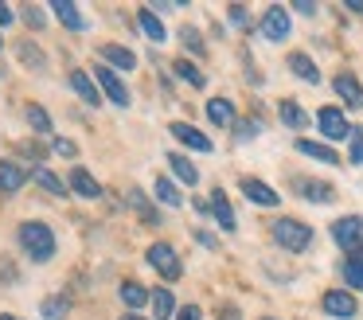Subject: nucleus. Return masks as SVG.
<instances>
[{
  "mask_svg": "<svg viewBox=\"0 0 363 320\" xmlns=\"http://www.w3.org/2000/svg\"><path fill=\"white\" fill-rule=\"evenodd\" d=\"M16 242L35 265L55 258V231H51L48 223H40V219H24V223L16 226Z\"/></svg>",
  "mask_w": 363,
  "mask_h": 320,
  "instance_id": "f257e3e1",
  "label": "nucleus"
},
{
  "mask_svg": "<svg viewBox=\"0 0 363 320\" xmlns=\"http://www.w3.org/2000/svg\"><path fill=\"white\" fill-rule=\"evenodd\" d=\"M269 234H274V242L281 250H289V254H305L316 238L313 226L301 223V219H274V223H269Z\"/></svg>",
  "mask_w": 363,
  "mask_h": 320,
  "instance_id": "f03ea898",
  "label": "nucleus"
},
{
  "mask_svg": "<svg viewBox=\"0 0 363 320\" xmlns=\"http://www.w3.org/2000/svg\"><path fill=\"white\" fill-rule=\"evenodd\" d=\"M258 31L269 39V43H281V39H289V31H293L289 8H285V4H269L266 12H262V20H258Z\"/></svg>",
  "mask_w": 363,
  "mask_h": 320,
  "instance_id": "7ed1b4c3",
  "label": "nucleus"
},
{
  "mask_svg": "<svg viewBox=\"0 0 363 320\" xmlns=\"http://www.w3.org/2000/svg\"><path fill=\"white\" fill-rule=\"evenodd\" d=\"M145 262H149L164 281H180V273H184L180 258H176V250L168 246V242H152V246L145 250Z\"/></svg>",
  "mask_w": 363,
  "mask_h": 320,
  "instance_id": "20e7f679",
  "label": "nucleus"
},
{
  "mask_svg": "<svg viewBox=\"0 0 363 320\" xmlns=\"http://www.w3.org/2000/svg\"><path fill=\"white\" fill-rule=\"evenodd\" d=\"M332 242H336L340 250H347V254L363 250V215L336 219V223H332Z\"/></svg>",
  "mask_w": 363,
  "mask_h": 320,
  "instance_id": "39448f33",
  "label": "nucleus"
},
{
  "mask_svg": "<svg viewBox=\"0 0 363 320\" xmlns=\"http://www.w3.org/2000/svg\"><path fill=\"white\" fill-rule=\"evenodd\" d=\"M316 129H320L328 140L352 137V121H347V114L340 106H320V109H316Z\"/></svg>",
  "mask_w": 363,
  "mask_h": 320,
  "instance_id": "423d86ee",
  "label": "nucleus"
},
{
  "mask_svg": "<svg viewBox=\"0 0 363 320\" xmlns=\"http://www.w3.org/2000/svg\"><path fill=\"white\" fill-rule=\"evenodd\" d=\"M320 309L328 312V316H336V320H352L355 312H359V301H355L347 289H328V293L320 297Z\"/></svg>",
  "mask_w": 363,
  "mask_h": 320,
  "instance_id": "0eeeda50",
  "label": "nucleus"
},
{
  "mask_svg": "<svg viewBox=\"0 0 363 320\" xmlns=\"http://www.w3.org/2000/svg\"><path fill=\"white\" fill-rule=\"evenodd\" d=\"M332 90H336L340 101H344V109H363V82L352 75V70H340V75L332 78Z\"/></svg>",
  "mask_w": 363,
  "mask_h": 320,
  "instance_id": "6e6552de",
  "label": "nucleus"
},
{
  "mask_svg": "<svg viewBox=\"0 0 363 320\" xmlns=\"http://www.w3.org/2000/svg\"><path fill=\"white\" fill-rule=\"evenodd\" d=\"M238 187H242V195L250 203H258V207H277V203H281V195H277L266 180H258V176H242V180H238Z\"/></svg>",
  "mask_w": 363,
  "mask_h": 320,
  "instance_id": "1a4fd4ad",
  "label": "nucleus"
},
{
  "mask_svg": "<svg viewBox=\"0 0 363 320\" xmlns=\"http://www.w3.org/2000/svg\"><path fill=\"white\" fill-rule=\"evenodd\" d=\"M94 82H98V86H102V90H106V98H110L113 106H121V109L129 106V90H125V86H121V78L113 75V70L106 67V62H98V67H94Z\"/></svg>",
  "mask_w": 363,
  "mask_h": 320,
  "instance_id": "9d476101",
  "label": "nucleus"
},
{
  "mask_svg": "<svg viewBox=\"0 0 363 320\" xmlns=\"http://www.w3.org/2000/svg\"><path fill=\"white\" fill-rule=\"evenodd\" d=\"M168 133H172V137L180 140V145L196 148V153H215L211 137H207L203 129H196V125H188V121H172V125H168Z\"/></svg>",
  "mask_w": 363,
  "mask_h": 320,
  "instance_id": "9b49d317",
  "label": "nucleus"
},
{
  "mask_svg": "<svg viewBox=\"0 0 363 320\" xmlns=\"http://www.w3.org/2000/svg\"><path fill=\"white\" fill-rule=\"evenodd\" d=\"M293 192L308 203H332L336 199V192H332L324 180H313V176H293Z\"/></svg>",
  "mask_w": 363,
  "mask_h": 320,
  "instance_id": "f8f14e48",
  "label": "nucleus"
},
{
  "mask_svg": "<svg viewBox=\"0 0 363 320\" xmlns=\"http://www.w3.org/2000/svg\"><path fill=\"white\" fill-rule=\"evenodd\" d=\"M24 184H28V172L16 160H4L0 156V195H16Z\"/></svg>",
  "mask_w": 363,
  "mask_h": 320,
  "instance_id": "ddd939ff",
  "label": "nucleus"
},
{
  "mask_svg": "<svg viewBox=\"0 0 363 320\" xmlns=\"http://www.w3.org/2000/svg\"><path fill=\"white\" fill-rule=\"evenodd\" d=\"M293 148H297L301 156H308V160H320V164H340V153H336V148H328L324 140L297 137V140H293Z\"/></svg>",
  "mask_w": 363,
  "mask_h": 320,
  "instance_id": "4468645a",
  "label": "nucleus"
},
{
  "mask_svg": "<svg viewBox=\"0 0 363 320\" xmlns=\"http://www.w3.org/2000/svg\"><path fill=\"white\" fill-rule=\"evenodd\" d=\"M207 203H211V219H215V223H219L227 234H235V226H238V223H235V211H230L227 192H223V187H215L211 199H207Z\"/></svg>",
  "mask_w": 363,
  "mask_h": 320,
  "instance_id": "2eb2a0df",
  "label": "nucleus"
},
{
  "mask_svg": "<svg viewBox=\"0 0 363 320\" xmlns=\"http://www.w3.org/2000/svg\"><path fill=\"white\" fill-rule=\"evenodd\" d=\"M285 62H289V70L301 78V82H308V86H320V67H316V62L308 59L305 51H289V59H285Z\"/></svg>",
  "mask_w": 363,
  "mask_h": 320,
  "instance_id": "dca6fc26",
  "label": "nucleus"
},
{
  "mask_svg": "<svg viewBox=\"0 0 363 320\" xmlns=\"http://www.w3.org/2000/svg\"><path fill=\"white\" fill-rule=\"evenodd\" d=\"M106 59V67L110 70H133L137 67V55L129 51V47H121V43H102V51H98Z\"/></svg>",
  "mask_w": 363,
  "mask_h": 320,
  "instance_id": "f3484780",
  "label": "nucleus"
},
{
  "mask_svg": "<svg viewBox=\"0 0 363 320\" xmlns=\"http://www.w3.org/2000/svg\"><path fill=\"white\" fill-rule=\"evenodd\" d=\"M277 117H281V125H285V129H293V133H301L308 125V114L301 109V101H293V98L277 101Z\"/></svg>",
  "mask_w": 363,
  "mask_h": 320,
  "instance_id": "a211bd4d",
  "label": "nucleus"
},
{
  "mask_svg": "<svg viewBox=\"0 0 363 320\" xmlns=\"http://www.w3.org/2000/svg\"><path fill=\"white\" fill-rule=\"evenodd\" d=\"M118 297H121V304H125L129 312H137V309H145V304H152V293L145 285H137V281H121L118 285Z\"/></svg>",
  "mask_w": 363,
  "mask_h": 320,
  "instance_id": "6ab92c4d",
  "label": "nucleus"
},
{
  "mask_svg": "<svg viewBox=\"0 0 363 320\" xmlns=\"http://www.w3.org/2000/svg\"><path fill=\"white\" fill-rule=\"evenodd\" d=\"M137 23H141V31L152 39V43H164V39H168V31H164V23H160L157 8L141 4V8H137Z\"/></svg>",
  "mask_w": 363,
  "mask_h": 320,
  "instance_id": "aec40b11",
  "label": "nucleus"
},
{
  "mask_svg": "<svg viewBox=\"0 0 363 320\" xmlns=\"http://www.w3.org/2000/svg\"><path fill=\"white\" fill-rule=\"evenodd\" d=\"M207 121L219 125V129H230V125L238 121V117H235V101H230V98H211V101H207Z\"/></svg>",
  "mask_w": 363,
  "mask_h": 320,
  "instance_id": "412c9836",
  "label": "nucleus"
},
{
  "mask_svg": "<svg viewBox=\"0 0 363 320\" xmlns=\"http://www.w3.org/2000/svg\"><path fill=\"white\" fill-rule=\"evenodd\" d=\"M71 86H74V94H79L86 106H98V101H102V90L94 86V75H86V70L74 67V70H71Z\"/></svg>",
  "mask_w": 363,
  "mask_h": 320,
  "instance_id": "4be33fe9",
  "label": "nucleus"
},
{
  "mask_svg": "<svg viewBox=\"0 0 363 320\" xmlns=\"http://www.w3.org/2000/svg\"><path fill=\"white\" fill-rule=\"evenodd\" d=\"M67 184H71V192L82 195V199H98V195H102V184H98L86 168H74L71 176H67Z\"/></svg>",
  "mask_w": 363,
  "mask_h": 320,
  "instance_id": "5701e85b",
  "label": "nucleus"
},
{
  "mask_svg": "<svg viewBox=\"0 0 363 320\" xmlns=\"http://www.w3.org/2000/svg\"><path fill=\"white\" fill-rule=\"evenodd\" d=\"M51 12H55V20L63 23L67 31H86V20H82L79 4H71V0H55V4H51Z\"/></svg>",
  "mask_w": 363,
  "mask_h": 320,
  "instance_id": "b1692460",
  "label": "nucleus"
},
{
  "mask_svg": "<svg viewBox=\"0 0 363 320\" xmlns=\"http://www.w3.org/2000/svg\"><path fill=\"white\" fill-rule=\"evenodd\" d=\"M168 168L176 172V180H180V184H188V187H196V184H199V168L188 160V156H180V153H168Z\"/></svg>",
  "mask_w": 363,
  "mask_h": 320,
  "instance_id": "393cba45",
  "label": "nucleus"
},
{
  "mask_svg": "<svg viewBox=\"0 0 363 320\" xmlns=\"http://www.w3.org/2000/svg\"><path fill=\"white\" fill-rule=\"evenodd\" d=\"M32 184H40L48 195H67V192H71V184H67V180H59L55 172H48L43 164H40V168H32Z\"/></svg>",
  "mask_w": 363,
  "mask_h": 320,
  "instance_id": "a878e982",
  "label": "nucleus"
},
{
  "mask_svg": "<svg viewBox=\"0 0 363 320\" xmlns=\"http://www.w3.org/2000/svg\"><path fill=\"white\" fill-rule=\"evenodd\" d=\"M340 273H344L347 289H359V293H363V250L347 254V258H344V265H340Z\"/></svg>",
  "mask_w": 363,
  "mask_h": 320,
  "instance_id": "bb28decb",
  "label": "nucleus"
},
{
  "mask_svg": "<svg viewBox=\"0 0 363 320\" xmlns=\"http://www.w3.org/2000/svg\"><path fill=\"white\" fill-rule=\"evenodd\" d=\"M172 70H176V78H180V82L191 86V90H203V86H207V75L196 67V62H188V59H176Z\"/></svg>",
  "mask_w": 363,
  "mask_h": 320,
  "instance_id": "cd10ccee",
  "label": "nucleus"
},
{
  "mask_svg": "<svg viewBox=\"0 0 363 320\" xmlns=\"http://www.w3.org/2000/svg\"><path fill=\"white\" fill-rule=\"evenodd\" d=\"M125 203H129V207H133L137 215L145 219V223H160V215L152 211V203L145 199V192H141V187H125Z\"/></svg>",
  "mask_w": 363,
  "mask_h": 320,
  "instance_id": "c85d7f7f",
  "label": "nucleus"
},
{
  "mask_svg": "<svg viewBox=\"0 0 363 320\" xmlns=\"http://www.w3.org/2000/svg\"><path fill=\"white\" fill-rule=\"evenodd\" d=\"M16 55H20V62H24V67H32V70H43V67H48L43 51L32 43V39H20V43H16Z\"/></svg>",
  "mask_w": 363,
  "mask_h": 320,
  "instance_id": "c756f323",
  "label": "nucleus"
},
{
  "mask_svg": "<svg viewBox=\"0 0 363 320\" xmlns=\"http://www.w3.org/2000/svg\"><path fill=\"white\" fill-rule=\"evenodd\" d=\"M152 192H157V199L164 203V207H184V195L176 192V184L168 176H157V184H152Z\"/></svg>",
  "mask_w": 363,
  "mask_h": 320,
  "instance_id": "7c9ffc66",
  "label": "nucleus"
},
{
  "mask_svg": "<svg viewBox=\"0 0 363 320\" xmlns=\"http://www.w3.org/2000/svg\"><path fill=\"white\" fill-rule=\"evenodd\" d=\"M152 312H157V320H172L176 297L168 293V289H152Z\"/></svg>",
  "mask_w": 363,
  "mask_h": 320,
  "instance_id": "2f4dec72",
  "label": "nucleus"
},
{
  "mask_svg": "<svg viewBox=\"0 0 363 320\" xmlns=\"http://www.w3.org/2000/svg\"><path fill=\"white\" fill-rule=\"evenodd\" d=\"M24 117H28V125H32L35 133H51V114L43 106H28Z\"/></svg>",
  "mask_w": 363,
  "mask_h": 320,
  "instance_id": "473e14b6",
  "label": "nucleus"
},
{
  "mask_svg": "<svg viewBox=\"0 0 363 320\" xmlns=\"http://www.w3.org/2000/svg\"><path fill=\"white\" fill-rule=\"evenodd\" d=\"M40 312H43V316H48V320H63L67 312H71V301H67V297H48Z\"/></svg>",
  "mask_w": 363,
  "mask_h": 320,
  "instance_id": "72a5a7b5",
  "label": "nucleus"
},
{
  "mask_svg": "<svg viewBox=\"0 0 363 320\" xmlns=\"http://www.w3.org/2000/svg\"><path fill=\"white\" fill-rule=\"evenodd\" d=\"M180 39H184V47H188L191 55H203L207 47H203V35H199L196 28H191V23H184V31H180Z\"/></svg>",
  "mask_w": 363,
  "mask_h": 320,
  "instance_id": "f704fd0d",
  "label": "nucleus"
},
{
  "mask_svg": "<svg viewBox=\"0 0 363 320\" xmlns=\"http://www.w3.org/2000/svg\"><path fill=\"white\" fill-rule=\"evenodd\" d=\"M347 156H352V164H363V129H355V125L347 137Z\"/></svg>",
  "mask_w": 363,
  "mask_h": 320,
  "instance_id": "c9c22d12",
  "label": "nucleus"
},
{
  "mask_svg": "<svg viewBox=\"0 0 363 320\" xmlns=\"http://www.w3.org/2000/svg\"><path fill=\"white\" fill-rule=\"evenodd\" d=\"M24 23H28V28H35V31L48 28V20H43V8H40V4H28V8H24Z\"/></svg>",
  "mask_w": 363,
  "mask_h": 320,
  "instance_id": "e433bc0d",
  "label": "nucleus"
},
{
  "mask_svg": "<svg viewBox=\"0 0 363 320\" xmlns=\"http://www.w3.org/2000/svg\"><path fill=\"white\" fill-rule=\"evenodd\" d=\"M227 20L235 23V28H250V12H246L242 4H230L227 8Z\"/></svg>",
  "mask_w": 363,
  "mask_h": 320,
  "instance_id": "4c0bfd02",
  "label": "nucleus"
},
{
  "mask_svg": "<svg viewBox=\"0 0 363 320\" xmlns=\"http://www.w3.org/2000/svg\"><path fill=\"white\" fill-rule=\"evenodd\" d=\"M51 153H55V156H74V153H79V145H74L71 137H55V140H51Z\"/></svg>",
  "mask_w": 363,
  "mask_h": 320,
  "instance_id": "58836bf2",
  "label": "nucleus"
},
{
  "mask_svg": "<svg viewBox=\"0 0 363 320\" xmlns=\"http://www.w3.org/2000/svg\"><path fill=\"white\" fill-rule=\"evenodd\" d=\"M258 133H262L258 121H235V137L238 140H250V137H258Z\"/></svg>",
  "mask_w": 363,
  "mask_h": 320,
  "instance_id": "ea45409f",
  "label": "nucleus"
},
{
  "mask_svg": "<svg viewBox=\"0 0 363 320\" xmlns=\"http://www.w3.org/2000/svg\"><path fill=\"white\" fill-rule=\"evenodd\" d=\"M0 281H4V285H16V281H20L16 265H12L9 258H0Z\"/></svg>",
  "mask_w": 363,
  "mask_h": 320,
  "instance_id": "a19ab883",
  "label": "nucleus"
},
{
  "mask_svg": "<svg viewBox=\"0 0 363 320\" xmlns=\"http://www.w3.org/2000/svg\"><path fill=\"white\" fill-rule=\"evenodd\" d=\"M20 153H24V156H28V160H32V164H35V168H40V160H43V148H40V145H35V140H28V145H24V148H20Z\"/></svg>",
  "mask_w": 363,
  "mask_h": 320,
  "instance_id": "79ce46f5",
  "label": "nucleus"
},
{
  "mask_svg": "<svg viewBox=\"0 0 363 320\" xmlns=\"http://www.w3.org/2000/svg\"><path fill=\"white\" fill-rule=\"evenodd\" d=\"M176 320H203V312H199V304H184Z\"/></svg>",
  "mask_w": 363,
  "mask_h": 320,
  "instance_id": "37998d69",
  "label": "nucleus"
},
{
  "mask_svg": "<svg viewBox=\"0 0 363 320\" xmlns=\"http://www.w3.org/2000/svg\"><path fill=\"white\" fill-rule=\"evenodd\" d=\"M196 242H203L207 250H215V246H219V242H215V234H207V231H196Z\"/></svg>",
  "mask_w": 363,
  "mask_h": 320,
  "instance_id": "c03bdc74",
  "label": "nucleus"
},
{
  "mask_svg": "<svg viewBox=\"0 0 363 320\" xmlns=\"http://www.w3.org/2000/svg\"><path fill=\"white\" fill-rule=\"evenodd\" d=\"M219 320H238V304H223V309H219Z\"/></svg>",
  "mask_w": 363,
  "mask_h": 320,
  "instance_id": "a18cd8bd",
  "label": "nucleus"
},
{
  "mask_svg": "<svg viewBox=\"0 0 363 320\" xmlns=\"http://www.w3.org/2000/svg\"><path fill=\"white\" fill-rule=\"evenodd\" d=\"M293 12H301V16H316V4H308V0H301V4H293Z\"/></svg>",
  "mask_w": 363,
  "mask_h": 320,
  "instance_id": "49530a36",
  "label": "nucleus"
},
{
  "mask_svg": "<svg viewBox=\"0 0 363 320\" xmlns=\"http://www.w3.org/2000/svg\"><path fill=\"white\" fill-rule=\"evenodd\" d=\"M4 23H12V8L9 4H0V28H4Z\"/></svg>",
  "mask_w": 363,
  "mask_h": 320,
  "instance_id": "de8ad7c7",
  "label": "nucleus"
},
{
  "mask_svg": "<svg viewBox=\"0 0 363 320\" xmlns=\"http://www.w3.org/2000/svg\"><path fill=\"white\" fill-rule=\"evenodd\" d=\"M344 8H347V12H355V16H363V0H347Z\"/></svg>",
  "mask_w": 363,
  "mask_h": 320,
  "instance_id": "09e8293b",
  "label": "nucleus"
},
{
  "mask_svg": "<svg viewBox=\"0 0 363 320\" xmlns=\"http://www.w3.org/2000/svg\"><path fill=\"white\" fill-rule=\"evenodd\" d=\"M121 320H145V316H141V312H125Z\"/></svg>",
  "mask_w": 363,
  "mask_h": 320,
  "instance_id": "8fccbe9b",
  "label": "nucleus"
},
{
  "mask_svg": "<svg viewBox=\"0 0 363 320\" xmlns=\"http://www.w3.org/2000/svg\"><path fill=\"white\" fill-rule=\"evenodd\" d=\"M0 320H20V316H9V312H0Z\"/></svg>",
  "mask_w": 363,
  "mask_h": 320,
  "instance_id": "3c124183",
  "label": "nucleus"
},
{
  "mask_svg": "<svg viewBox=\"0 0 363 320\" xmlns=\"http://www.w3.org/2000/svg\"><path fill=\"white\" fill-rule=\"evenodd\" d=\"M262 320H277V316H262Z\"/></svg>",
  "mask_w": 363,
  "mask_h": 320,
  "instance_id": "603ef678",
  "label": "nucleus"
},
{
  "mask_svg": "<svg viewBox=\"0 0 363 320\" xmlns=\"http://www.w3.org/2000/svg\"><path fill=\"white\" fill-rule=\"evenodd\" d=\"M0 47H4V35H0Z\"/></svg>",
  "mask_w": 363,
  "mask_h": 320,
  "instance_id": "864d4df0",
  "label": "nucleus"
}]
</instances>
